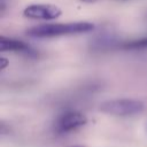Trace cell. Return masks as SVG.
Masks as SVG:
<instances>
[{"label": "cell", "instance_id": "obj_1", "mask_svg": "<svg viewBox=\"0 0 147 147\" xmlns=\"http://www.w3.org/2000/svg\"><path fill=\"white\" fill-rule=\"evenodd\" d=\"M93 29H94V24L91 22L54 23V24H41L33 26L26 31V34L33 38H51V37L90 32Z\"/></svg>", "mask_w": 147, "mask_h": 147}, {"label": "cell", "instance_id": "obj_2", "mask_svg": "<svg viewBox=\"0 0 147 147\" xmlns=\"http://www.w3.org/2000/svg\"><path fill=\"white\" fill-rule=\"evenodd\" d=\"M145 105L136 99H113L100 103V110L113 116H133L142 113Z\"/></svg>", "mask_w": 147, "mask_h": 147}, {"label": "cell", "instance_id": "obj_3", "mask_svg": "<svg viewBox=\"0 0 147 147\" xmlns=\"http://www.w3.org/2000/svg\"><path fill=\"white\" fill-rule=\"evenodd\" d=\"M87 123V117L79 111H69L59 117L55 123L57 132H70L78 127L84 126Z\"/></svg>", "mask_w": 147, "mask_h": 147}, {"label": "cell", "instance_id": "obj_4", "mask_svg": "<svg viewBox=\"0 0 147 147\" xmlns=\"http://www.w3.org/2000/svg\"><path fill=\"white\" fill-rule=\"evenodd\" d=\"M25 17L29 18H33V20H55L57 18L62 11L59 7L54 6V5H44V3H39V5H31L28 6L24 11H23Z\"/></svg>", "mask_w": 147, "mask_h": 147}, {"label": "cell", "instance_id": "obj_5", "mask_svg": "<svg viewBox=\"0 0 147 147\" xmlns=\"http://www.w3.org/2000/svg\"><path fill=\"white\" fill-rule=\"evenodd\" d=\"M0 51L1 52L16 51V52H24L26 54L34 53L33 49H31L29 47V45H26L22 40H17V39H13V38H7L5 36L0 37Z\"/></svg>", "mask_w": 147, "mask_h": 147}, {"label": "cell", "instance_id": "obj_6", "mask_svg": "<svg viewBox=\"0 0 147 147\" xmlns=\"http://www.w3.org/2000/svg\"><path fill=\"white\" fill-rule=\"evenodd\" d=\"M123 48L125 49H141V48H147V37L137 39V40H131L126 41L122 45Z\"/></svg>", "mask_w": 147, "mask_h": 147}, {"label": "cell", "instance_id": "obj_7", "mask_svg": "<svg viewBox=\"0 0 147 147\" xmlns=\"http://www.w3.org/2000/svg\"><path fill=\"white\" fill-rule=\"evenodd\" d=\"M0 68L1 69H5L6 67H7V64H8V61H7V59H5V57H0Z\"/></svg>", "mask_w": 147, "mask_h": 147}, {"label": "cell", "instance_id": "obj_8", "mask_svg": "<svg viewBox=\"0 0 147 147\" xmlns=\"http://www.w3.org/2000/svg\"><path fill=\"white\" fill-rule=\"evenodd\" d=\"M82 2H86V3H93V2H96L98 0H80Z\"/></svg>", "mask_w": 147, "mask_h": 147}, {"label": "cell", "instance_id": "obj_9", "mask_svg": "<svg viewBox=\"0 0 147 147\" xmlns=\"http://www.w3.org/2000/svg\"><path fill=\"white\" fill-rule=\"evenodd\" d=\"M69 147H86V146H83V145H74V146H69Z\"/></svg>", "mask_w": 147, "mask_h": 147}]
</instances>
